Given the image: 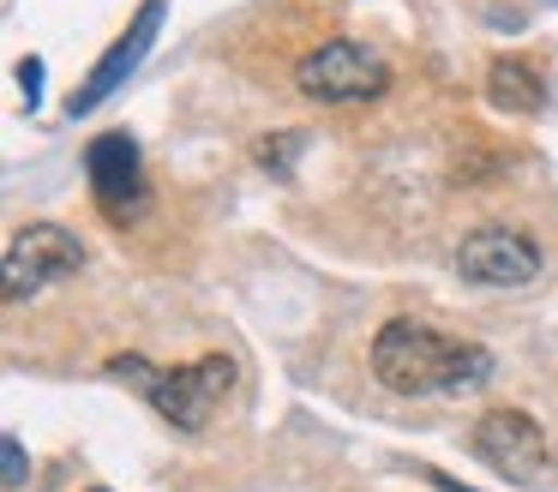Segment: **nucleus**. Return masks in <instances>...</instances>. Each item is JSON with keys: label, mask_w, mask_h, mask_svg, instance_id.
Here are the masks:
<instances>
[{"label": "nucleus", "mask_w": 558, "mask_h": 492, "mask_svg": "<svg viewBox=\"0 0 558 492\" xmlns=\"http://www.w3.org/2000/svg\"><path fill=\"white\" fill-rule=\"evenodd\" d=\"M258 163L270 168V175H294V156H301V132H277V139H258Z\"/></svg>", "instance_id": "10"}, {"label": "nucleus", "mask_w": 558, "mask_h": 492, "mask_svg": "<svg viewBox=\"0 0 558 492\" xmlns=\"http://www.w3.org/2000/svg\"><path fill=\"white\" fill-rule=\"evenodd\" d=\"M109 372L121 384H133L174 432H198L217 415L222 396L234 391V372L241 367H234L229 355H205V360H186V367H150L145 355H114Z\"/></svg>", "instance_id": "2"}, {"label": "nucleus", "mask_w": 558, "mask_h": 492, "mask_svg": "<svg viewBox=\"0 0 558 492\" xmlns=\"http://www.w3.org/2000/svg\"><path fill=\"white\" fill-rule=\"evenodd\" d=\"M294 84L313 103H373V96L390 91V60L378 48L354 43V36H330L313 55H301Z\"/></svg>", "instance_id": "3"}, {"label": "nucleus", "mask_w": 558, "mask_h": 492, "mask_svg": "<svg viewBox=\"0 0 558 492\" xmlns=\"http://www.w3.org/2000/svg\"><path fill=\"white\" fill-rule=\"evenodd\" d=\"M162 12H169V0H145V7L133 12V24H126V36H114V43L102 48V60L85 72V84H78V91L66 96V115H73V120L97 115V108L109 103V96L121 91L126 79H133V72H138V60H145L150 48H157Z\"/></svg>", "instance_id": "8"}, {"label": "nucleus", "mask_w": 558, "mask_h": 492, "mask_svg": "<svg viewBox=\"0 0 558 492\" xmlns=\"http://www.w3.org/2000/svg\"><path fill=\"white\" fill-rule=\"evenodd\" d=\"M85 180H90V199L97 211L109 216L114 228L138 223L150 211V180H145V156L126 132H97L85 144Z\"/></svg>", "instance_id": "5"}, {"label": "nucleus", "mask_w": 558, "mask_h": 492, "mask_svg": "<svg viewBox=\"0 0 558 492\" xmlns=\"http://www.w3.org/2000/svg\"><path fill=\"white\" fill-rule=\"evenodd\" d=\"M457 276L481 288H529L541 276V247L510 223H481L457 247Z\"/></svg>", "instance_id": "7"}, {"label": "nucleus", "mask_w": 558, "mask_h": 492, "mask_svg": "<svg viewBox=\"0 0 558 492\" xmlns=\"http://www.w3.org/2000/svg\"><path fill=\"white\" fill-rule=\"evenodd\" d=\"M78 271H85V240L66 223H31L7 240V300H13V307L37 300L43 288L66 283V276H78Z\"/></svg>", "instance_id": "4"}, {"label": "nucleus", "mask_w": 558, "mask_h": 492, "mask_svg": "<svg viewBox=\"0 0 558 492\" xmlns=\"http://www.w3.org/2000/svg\"><path fill=\"white\" fill-rule=\"evenodd\" d=\"M0 456H7V487H25V444L13 439V432H7V439H0Z\"/></svg>", "instance_id": "11"}, {"label": "nucleus", "mask_w": 558, "mask_h": 492, "mask_svg": "<svg viewBox=\"0 0 558 492\" xmlns=\"http://www.w3.org/2000/svg\"><path fill=\"white\" fill-rule=\"evenodd\" d=\"M373 379L390 396H462L493 379V355L426 319H385L373 336Z\"/></svg>", "instance_id": "1"}, {"label": "nucleus", "mask_w": 558, "mask_h": 492, "mask_svg": "<svg viewBox=\"0 0 558 492\" xmlns=\"http://www.w3.org/2000/svg\"><path fill=\"white\" fill-rule=\"evenodd\" d=\"M90 492H109V487H90Z\"/></svg>", "instance_id": "13"}, {"label": "nucleus", "mask_w": 558, "mask_h": 492, "mask_svg": "<svg viewBox=\"0 0 558 492\" xmlns=\"http://www.w3.org/2000/svg\"><path fill=\"white\" fill-rule=\"evenodd\" d=\"M19 84H25V103L37 108V103H43V60H37V55L19 60Z\"/></svg>", "instance_id": "12"}, {"label": "nucleus", "mask_w": 558, "mask_h": 492, "mask_svg": "<svg viewBox=\"0 0 558 492\" xmlns=\"http://www.w3.org/2000/svg\"><path fill=\"white\" fill-rule=\"evenodd\" d=\"M474 456H481L493 475H505L510 487H541L546 463H553L546 432L529 408H486V415L474 420Z\"/></svg>", "instance_id": "6"}, {"label": "nucleus", "mask_w": 558, "mask_h": 492, "mask_svg": "<svg viewBox=\"0 0 558 492\" xmlns=\"http://www.w3.org/2000/svg\"><path fill=\"white\" fill-rule=\"evenodd\" d=\"M486 103H493L498 115H541L546 108L541 67H534V60H517V55L493 60V67H486Z\"/></svg>", "instance_id": "9"}]
</instances>
